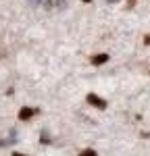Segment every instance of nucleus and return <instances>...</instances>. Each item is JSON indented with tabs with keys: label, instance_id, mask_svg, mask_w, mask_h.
<instances>
[{
	"label": "nucleus",
	"instance_id": "obj_2",
	"mask_svg": "<svg viewBox=\"0 0 150 156\" xmlns=\"http://www.w3.org/2000/svg\"><path fill=\"white\" fill-rule=\"evenodd\" d=\"M38 112V108H29V106H23L19 110V121H29L34 115Z\"/></svg>",
	"mask_w": 150,
	"mask_h": 156
},
{
	"label": "nucleus",
	"instance_id": "obj_12",
	"mask_svg": "<svg viewBox=\"0 0 150 156\" xmlns=\"http://www.w3.org/2000/svg\"><path fill=\"white\" fill-rule=\"evenodd\" d=\"M109 2H119V0H109Z\"/></svg>",
	"mask_w": 150,
	"mask_h": 156
},
{
	"label": "nucleus",
	"instance_id": "obj_7",
	"mask_svg": "<svg viewBox=\"0 0 150 156\" xmlns=\"http://www.w3.org/2000/svg\"><path fill=\"white\" fill-rule=\"evenodd\" d=\"M6 144H11V142H4V140H0V146H6Z\"/></svg>",
	"mask_w": 150,
	"mask_h": 156
},
{
	"label": "nucleus",
	"instance_id": "obj_6",
	"mask_svg": "<svg viewBox=\"0 0 150 156\" xmlns=\"http://www.w3.org/2000/svg\"><path fill=\"white\" fill-rule=\"evenodd\" d=\"M144 44H150V36H146V37H144Z\"/></svg>",
	"mask_w": 150,
	"mask_h": 156
},
{
	"label": "nucleus",
	"instance_id": "obj_5",
	"mask_svg": "<svg viewBox=\"0 0 150 156\" xmlns=\"http://www.w3.org/2000/svg\"><path fill=\"white\" fill-rule=\"evenodd\" d=\"M79 156H98V154H96V150H92V148H88V150H84V152H81Z\"/></svg>",
	"mask_w": 150,
	"mask_h": 156
},
{
	"label": "nucleus",
	"instance_id": "obj_1",
	"mask_svg": "<svg viewBox=\"0 0 150 156\" xmlns=\"http://www.w3.org/2000/svg\"><path fill=\"white\" fill-rule=\"evenodd\" d=\"M86 100H88V104L100 108V110H104V108L109 106V104H106V100H104V98H100V96H96V94H88Z\"/></svg>",
	"mask_w": 150,
	"mask_h": 156
},
{
	"label": "nucleus",
	"instance_id": "obj_10",
	"mask_svg": "<svg viewBox=\"0 0 150 156\" xmlns=\"http://www.w3.org/2000/svg\"><path fill=\"white\" fill-rule=\"evenodd\" d=\"M129 6H134V0H129Z\"/></svg>",
	"mask_w": 150,
	"mask_h": 156
},
{
	"label": "nucleus",
	"instance_id": "obj_9",
	"mask_svg": "<svg viewBox=\"0 0 150 156\" xmlns=\"http://www.w3.org/2000/svg\"><path fill=\"white\" fill-rule=\"evenodd\" d=\"M29 2H31V4H40V0H29Z\"/></svg>",
	"mask_w": 150,
	"mask_h": 156
},
{
	"label": "nucleus",
	"instance_id": "obj_3",
	"mask_svg": "<svg viewBox=\"0 0 150 156\" xmlns=\"http://www.w3.org/2000/svg\"><path fill=\"white\" fill-rule=\"evenodd\" d=\"M106 60H109V54H104V52H102V54H96V56H92V65H104Z\"/></svg>",
	"mask_w": 150,
	"mask_h": 156
},
{
	"label": "nucleus",
	"instance_id": "obj_4",
	"mask_svg": "<svg viewBox=\"0 0 150 156\" xmlns=\"http://www.w3.org/2000/svg\"><path fill=\"white\" fill-rule=\"evenodd\" d=\"M40 142H42V144H50V137H48V133H46V131L40 133Z\"/></svg>",
	"mask_w": 150,
	"mask_h": 156
},
{
	"label": "nucleus",
	"instance_id": "obj_8",
	"mask_svg": "<svg viewBox=\"0 0 150 156\" xmlns=\"http://www.w3.org/2000/svg\"><path fill=\"white\" fill-rule=\"evenodd\" d=\"M12 156H25V154H21V152H12Z\"/></svg>",
	"mask_w": 150,
	"mask_h": 156
},
{
	"label": "nucleus",
	"instance_id": "obj_11",
	"mask_svg": "<svg viewBox=\"0 0 150 156\" xmlns=\"http://www.w3.org/2000/svg\"><path fill=\"white\" fill-rule=\"evenodd\" d=\"M81 2H92V0H81Z\"/></svg>",
	"mask_w": 150,
	"mask_h": 156
}]
</instances>
